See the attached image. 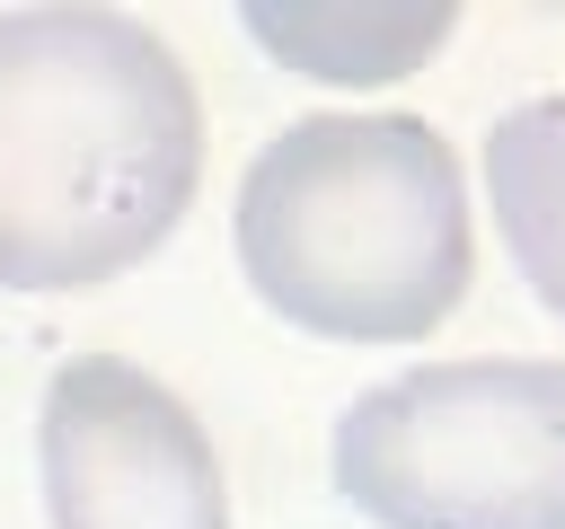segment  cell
<instances>
[{
    "mask_svg": "<svg viewBox=\"0 0 565 529\" xmlns=\"http://www.w3.org/2000/svg\"><path fill=\"white\" fill-rule=\"evenodd\" d=\"M238 18L282 71H309V79H335V88L406 79L459 26L450 0H247Z\"/></svg>",
    "mask_w": 565,
    "mask_h": 529,
    "instance_id": "cell-5",
    "label": "cell"
},
{
    "mask_svg": "<svg viewBox=\"0 0 565 529\" xmlns=\"http://www.w3.org/2000/svg\"><path fill=\"white\" fill-rule=\"evenodd\" d=\"M203 176L185 62L124 9H0V291H88L168 247Z\"/></svg>",
    "mask_w": 565,
    "mask_h": 529,
    "instance_id": "cell-1",
    "label": "cell"
},
{
    "mask_svg": "<svg viewBox=\"0 0 565 529\" xmlns=\"http://www.w3.org/2000/svg\"><path fill=\"white\" fill-rule=\"evenodd\" d=\"M486 194L521 282L565 317V97H530L486 132Z\"/></svg>",
    "mask_w": 565,
    "mask_h": 529,
    "instance_id": "cell-6",
    "label": "cell"
},
{
    "mask_svg": "<svg viewBox=\"0 0 565 529\" xmlns=\"http://www.w3.org/2000/svg\"><path fill=\"white\" fill-rule=\"evenodd\" d=\"M256 300L335 344H415L468 291V185L424 115H300L238 176Z\"/></svg>",
    "mask_w": 565,
    "mask_h": 529,
    "instance_id": "cell-2",
    "label": "cell"
},
{
    "mask_svg": "<svg viewBox=\"0 0 565 529\" xmlns=\"http://www.w3.org/2000/svg\"><path fill=\"white\" fill-rule=\"evenodd\" d=\"M35 467L53 529H230L194 406L124 353H71L44 379Z\"/></svg>",
    "mask_w": 565,
    "mask_h": 529,
    "instance_id": "cell-4",
    "label": "cell"
},
{
    "mask_svg": "<svg viewBox=\"0 0 565 529\" xmlns=\"http://www.w3.org/2000/svg\"><path fill=\"white\" fill-rule=\"evenodd\" d=\"M335 494L371 529H565V361H424L335 414Z\"/></svg>",
    "mask_w": 565,
    "mask_h": 529,
    "instance_id": "cell-3",
    "label": "cell"
}]
</instances>
